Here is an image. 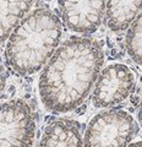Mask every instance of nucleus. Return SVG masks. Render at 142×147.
Wrapping results in <instances>:
<instances>
[{
    "label": "nucleus",
    "mask_w": 142,
    "mask_h": 147,
    "mask_svg": "<svg viewBox=\"0 0 142 147\" xmlns=\"http://www.w3.org/2000/svg\"><path fill=\"white\" fill-rule=\"evenodd\" d=\"M126 147H141V144L140 142H135V144H132L130 146H126Z\"/></svg>",
    "instance_id": "obj_12"
},
{
    "label": "nucleus",
    "mask_w": 142,
    "mask_h": 147,
    "mask_svg": "<svg viewBox=\"0 0 142 147\" xmlns=\"http://www.w3.org/2000/svg\"><path fill=\"white\" fill-rule=\"evenodd\" d=\"M126 48L129 55L137 65L141 64V17L137 16L129 26L126 34Z\"/></svg>",
    "instance_id": "obj_10"
},
{
    "label": "nucleus",
    "mask_w": 142,
    "mask_h": 147,
    "mask_svg": "<svg viewBox=\"0 0 142 147\" xmlns=\"http://www.w3.org/2000/svg\"><path fill=\"white\" fill-rule=\"evenodd\" d=\"M63 21L72 32L91 34L102 25L105 0H59Z\"/></svg>",
    "instance_id": "obj_6"
},
{
    "label": "nucleus",
    "mask_w": 142,
    "mask_h": 147,
    "mask_svg": "<svg viewBox=\"0 0 142 147\" xmlns=\"http://www.w3.org/2000/svg\"><path fill=\"white\" fill-rule=\"evenodd\" d=\"M139 132V125L124 110H107L90 121L85 147H126Z\"/></svg>",
    "instance_id": "obj_3"
},
{
    "label": "nucleus",
    "mask_w": 142,
    "mask_h": 147,
    "mask_svg": "<svg viewBox=\"0 0 142 147\" xmlns=\"http://www.w3.org/2000/svg\"><path fill=\"white\" fill-rule=\"evenodd\" d=\"M105 24L112 31H124L140 15L141 0H105Z\"/></svg>",
    "instance_id": "obj_8"
},
{
    "label": "nucleus",
    "mask_w": 142,
    "mask_h": 147,
    "mask_svg": "<svg viewBox=\"0 0 142 147\" xmlns=\"http://www.w3.org/2000/svg\"><path fill=\"white\" fill-rule=\"evenodd\" d=\"M32 4L33 0H0V43L10 37Z\"/></svg>",
    "instance_id": "obj_9"
},
{
    "label": "nucleus",
    "mask_w": 142,
    "mask_h": 147,
    "mask_svg": "<svg viewBox=\"0 0 142 147\" xmlns=\"http://www.w3.org/2000/svg\"><path fill=\"white\" fill-rule=\"evenodd\" d=\"M61 33V22L55 13L45 7L36 9L10 34L6 45L7 64L19 75L39 71L58 48Z\"/></svg>",
    "instance_id": "obj_2"
},
{
    "label": "nucleus",
    "mask_w": 142,
    "mask_h": 147,
    "mask_svg": "<svg viewBox=\"0 0 142 147\" xmlns=\"http://www.w3.org/2000/svg\"><path fill=\"white\" fill-rule=\"evenodd\" d=\"M5 82H6V76H5V70H4V66L0 63V94L5 87Z\"/></svg>",
    "instance_id": "obj_11"
},
{
    "label": "nucleus",
    "mask_w": 142,
    "mask_h": 147,
    "mask_svg": "<svg viewBox=\"0 0 142 147\" xmlns=\"http://www.w3.org/2000/svg\"><path fill=\"white\" fill-rule=\"evenodd\" d=\"M104 61L100 44L92 38L72 37L65 40L43 69L39 93L45 108L67 113L88 96Z\"/></svg>",
    "instance_id": "obj_1"
},
{
    "label": "nucleus",
    "mask_w": 142,
    "mask_h": 147,
    "mask_svg": "<svg viewBox=\"0 0 142 147\" xmlns=\"http://www.w3.org/2000/svg\"><path fill=\"white\" fill-rule=\"evenodd\" d=\"M135 76L127 66L119 63L108 65L98 77L93 91V103L98 108H108L124 102L132 93Z\"/></svg>",
    "instance_id": "obj_5"
},
{
    "label": "nucleus",
    "mask_w": 142,
    "mask_h": 147,
    "mask_svg": "<svg viewBox=\"0 0 142 147\" xmlns=\"http://www.w3.org/2000/svg\"><path fill=\"white\" fill-rule=\"evenodd\" d=\"M39 147H83L79 125L69 119H58L45 127Z\"/></svg>",
    "instance_id": "obj_7"
},
{
    "label": "nucleus",
    "mask_w": 142,
    "mask_h": 147,
    "mask_svg": "<svg viewBox=\"0 0 142 147\" xmlns=\"http://www.w3.org/2000/svg\"><path fill=\"white\" fill-rule=\"evenodd\" d=\"M36 120L28 103L12 99L0 104V147H32Z\"/></svg>",
    "instance_id": "obj_4"
}]
</instances>
